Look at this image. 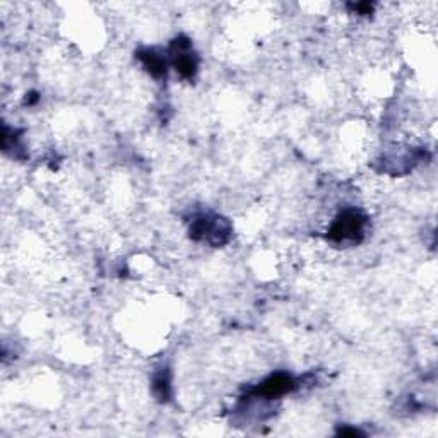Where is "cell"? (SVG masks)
<instances>
[{
	"instance_id": "obj_1",
	"label": "cell",
	"mask_w": 438,
	"mask_h": 438,
	"mask_svg": "<svg viewBox=\"0 0 438 438\" xmlns=\"http://www.w3.org/2000/svg\"><path fill=\"white\" fill-rule=\"evenodd\" d=\"M365 216L358 211H346L334 221L331 228V238L335 242H346V240H358L363 235Z\"/></svg>"
},
{
	"instance_id": "obj_2",
	"label": "cell",
	"mask_w": 438,
	"mask_h": 438,
	"mask_svg": "<svg viewBox=\"0 0 438 438\" xmlns=\"http://www.w3.org/2000/svg\"><path fill=\"white\" fill-rule=\"evenodd\" d=\"M293 380H291V377H288V375H283V374H277V375H272V377H269L268 380H265L262 385H259L257 392L262 394L264 397H277V396H283V394L290 392L291 389H293Z\"/></svg>"
},
{
	"instance_id": "obj_3",
	"label": "cell",
	"mask_w": 438,
	"mask_h": 438,
	"mask_svg": "<svg viewBox=\"0 0 438 438\" xmlns=\"http://www.w3.org/2000/svg\"><path fill=\"white\" fill-rule=\"evenodd\" d=\"M142 60H144L146 67L149 69V72H151L152 76H161L164 74V71H166V62L155 52L144 53L142 55Z\"/></svg>"
}]
</instances>
